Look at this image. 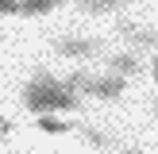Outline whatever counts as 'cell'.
I'll return each instance as SVG.
<instances>
[{
    "label": "cell",
    "instance_id": "cell-5",
    "mask_svg": "<svg viewBox=\"0 0 158 154\" xmlns=\"http://www.w3.org/2000/svg\"><path fill=\"white\" fill-rule=\"evenodd\" d=\"M108 73L135 77V73H143V62H139L135 54H112V58H108Z\"/></svg>",
    "mask_w": 158,
    "mask_h": 154
},
{
    "label": "cell",
    "instance_id": "cell-11",
    "mask_svg": "<svg viewBox=\"0 0 158 154\" xmlns=\"http://www.w3.org/2000/svg\"><path fill=\"white\" fill-rule=\"evenodd\" d=\"M4 135H12V120H4V116H0V139Z\"/></svg>",
    "mask_w": 158,
    "mask_h": 154
},
{
    "label": "cell",
    "instance_id": "cell-13",
    "mask_svg": "<svg viewBox=\"0 0 158 154\" xmlns=\"http://www.w3.org/2000/svg\"><path fill=\"white\" fill-rule=\"evenodd\" d=\"M120 154H147V150H135V146H127V150H120Z\"/></svg>",
    "mask_w": 158,
    "mask_h": 154
},
{
    "label": "cell",
    "instance_id": "cell-12",
    "mask_svg": "<svg viewBox=\"0 0 158 154\" xmlns=\"http://www.w3.org/2000/svg\"><path fill=\"white\" fill-rule=\"evenodd\" d=\"M151 77H154V85H158V58H154V66H151Z\"/></svg>",
    "mask_w": 158,
    "mask_h": 154
},
{
    "label": "cell",
    "instance_id": "cell-4",
    "mask_svg": "<svg viewBox=\"0 0 158 154\" xmlns=\"http://www.w3.org/2000/svg\"><path fill=\"white\" fill-rule=\"evenodd\" d=\"M104 50L100 38H54V54L62 58H97Z\"/></svg>",
    "mask_w": 158,
    "mask_h": 154
},
{
    "label": "cell",
    "instance_id": "cell-1",
    "mask_svg": "<svg viewBox=\"0 0 158 154\" xmlns=\"http://www.w3.org/2000/svg\"><path fill=\"white\" fill-rule=\"evenodd\" d=\"M19 100H23V108L35 112V116H46V112H58L62 116V112H77V108H81V96H77L62 77L46 73V69H39V73L23 85Z\"/></svg>",
    "mask_w": 158,
    "mask_h": 154
},
{
    "label": "cell",
    "instance_id": "cell-6",
    "mask_svg": "<svg viewBox=\"0 0 158 154\" xmlns=\"http://www.w3.org/2000/svg\"><path fill=\"white\" fill-rule=\"evenodd\" d=\"M39 131H46V135H66V131H73V123L62 120L58 112H46V116H39Z\"/></svg>",
    "mask_w": 158,
    "mask_h": 154
},
{
    "label": "cell",
    "instance_id": "cell-8",
    "mask_svg": "<svg viewBox=\"0 0 158 154\" xmlns=\"http://www.w3.org/2000/svg\"><path fill=\"white\" fill-rule=\"evenodd\" d=\"M62 0H19V15H46L54 12Z\"/></svg>",
    "mask_w": 158,
    "mask_h": 154
},
{
    "label": "cell",
    "instance_id": "cell-2",
    "mask_svg": "<svg viewBox=\"0 0 158 154\" xmlns=\"http://www.w3.org/2000/svg\"><path fill=\"white\" fill-rule=\"evenodd\" d=\"M77 96H93V100H120L127 89V77L120 73H89V69H77V73L62 77Z\"/></svg>",
    "mask_w": 158,
    "mask_h": 154
},
{
    "label": "cell",
    "instance_id": "cell-7",
    "mask_svg": "<svg viewBox=\"0 0 158 154\" xmlns=\"http://www.w3.org/2000/svg\"><path fill=\"white\" fill-rule=\"evenodd\" d=\"M73 4L81 8L85 15H108V12L120 8V0H73Z\"/></svg>",
    "mask_w": 158,
    "mask_h": 154
},
{
    "label": "cell",
    "instance_id": "cell-3",
    "mask_svg": "<svg viewBox=\"0 0 158 154\" xmlns=\"http://www.w3.org/2000/svg\"><path fill=\"white\" fill-rule=\"evenodd\" d=\"M116 35H120L123 43L139 46V50H158V31L143 27V23H135V19H120L116 23Z\"/></svg>",
    "mask_w": 158,
    "mask_h": 154
},
{
    "label": "cell",
    "instance_id": "cell-14",
    "mask_svg": "<svg viewBox=\"0 0 158 154\" xmlns=\"http://www.w3.org/2000/svg\"><path fill=\"white\" fill-rule=\"evenodd\" d=\"M120 4H127V0H120Z\"/></svg>",
    "mask_w": 158,
    "mask_h": 154
},
{
    "label": "cell",
    "instance_id": "cell-9",
    "mask_svg": "<svg viewBox=\"0 0 158 154\" xmlns=\"http://www.w3.org/2000/svg\"><path fill=\"white\" fill-rule=\"evenodd\" d=\"M73 131H81V139H85L89 146H108V143H112L104 131H93V127H73Z\"/></svg>",
    "mask_w": 158,
    "mask_h": 154
},
{
    "label": "cell",
    "instance_id": "cell-10",
    "mask_svg": "<svg viewBox=\"0 0 158 154\" xmlns=\"http://www.w3.org/2000/svg\"><path fill=\"white\" fill-rule=\"evenodd\" d=\"M19 12V0H0V15H15Z\"/></svg>",
    "mask_w": 158,
    "mask_h": 154
}]
</instances>
